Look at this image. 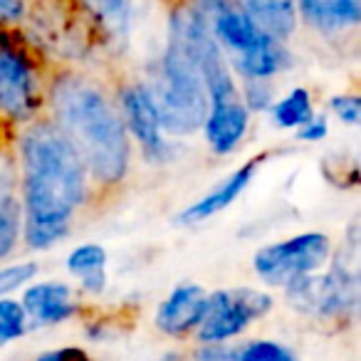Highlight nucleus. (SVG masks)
Returning a JSON list of instances; mask_svg holds the SVG:
<instances>
[{
    "mask_svg": "<svg viewBox=\"0 0 361 361\" xmlns=\"http://www.w3.org/2000/svg\"><path fill=\"white\" fill-rule=\"evenodd\" d=\"M23 198V243L47 250L70 235L92 196L90 176L55 121L42 111L16 136Z\"/></svg>",
    "mask_w": 361,
    "mask_h": 361,
    "instance_id": "f257e3e1",
    "label": "nucleus"
},
{
    "mask_svg": "<svg viewBox=\"0 0 361 361\" xmlns=\"http://www.w3.org/2000/svg\"><path fill=\"white\" fill-rule=\"evenodd\" d=\"M329 109L344 124L356 126L361 121V97L359 94H336L329 99Z\"/></svg>",
    "mask_w": 361,
    "mask_h": 361,
    "instance_id": "b1692460",
    "label": "nucleus"
},
{
    "mask_svg": "<svg viewBox=\"0 0 361 361\" xmlns=\"http://www.w3.org/2000/svg\"><path fill=\"white\" fill-rule=\"evenodd\" d=\"M27 18V0H0V27H18Z\"/></svg>",
    "mask_w": 361,
    "mask_h": 361,
    "instance_id": "bb28decb",
    "label": "nucleus"
},
{
    "mask_svg": "<svg viewBox=\"0 0 361 361\" xmlns=\"http://www.w3.org/2000/svg\"><path fill=\"white\" fill-rule=\"evenodd\" d=\"M267 156H270V151H262V154H255L252 159H247L245 164L238 166L226 180H221L213 191H208L206 196H201L188 208H183V211L176 216V221H178L180 226H198V223L208 221V218L218 216V213H223L226 208H231L233 203L245 193V188L252 183L257 169L265 164Z\"/></svg>",
    "mask_w": 361,
    "mask_h": 361,
    "instance_id": "9b49d317",
    "label": "nucleus"
},
{
    "mask_svg": "<svg viewBox=\"0 0 361 361\" xmlns=\"http://www.w3.org/2000/svg\"><path fill=\"white\" fill-rule=\"evenodd\" d=\"M27 329H30V324H27L20 302L11 300V297H0V349L23 339Z\"/></svg>",
    "mask_w": 361,
    "mask_h": 361,
    "instance_id": "aec40b11",
    "label": "nucleus"
},
{
    "mask_svg": "<svg viewBox=\"0 0 361 361\" xmlns=\"http://www.w3.org/2000/svg\"><path fill=\"white\" fill-rule=\"evenodd\" d=\"M235 80H275L277 75L287 72L292 67V55L287 50V42H280L275 37L262 40L255 50L245 52L228 60Z\"/></svg>",
    "mask_w": 361,
    "mask_h": 361,
    "instance_id": "dca6fc26",
    "label": "nucleus"
},
{
    "mask_svg": "<svg viewBox=\"0 0 361 361\" xmlns=\"http://www.w3.org/2000/svg\"><path fill=\"white\" fill-rule=\"evenodd\" d=\"M326 134H329V121H326L324 114H314L307 124L297 129V139L307 141V144H319V141L326 139Z\"/></svg>",
    "mask_w": 361,
    "mask_h": 361,
    "instance_id": "cd10ccee",
    "label": "nucleus"
},
{
    "mask_svg": "<svg viewBox=\"0 0 361 361\" xmlns=\"http://www.w3.org/2000/svg\"><path fill=\"white\" fill-rule=\"evenodd\" d=\"M272 312V297L255 287H231L208 292L206 310L193 339L198 344H226L245 334L252 322Z\"/></svg>",
    "mask_w": 361,
    "mask_h": 361,
    "instance_id": "423d86ee",
    "label": "nucleus"
},
{
    "mask_svg": "<svg viewBox=\"0 0 361 361\" xmlns=\"http://www.w3.org/2000/svg\"><path fill=\"white\" fill-rule=\"evenodd\" d=\"M208 292L196 282H180L166 295V300L156 307L154 326L166 336L183 339L198 329L206 310Z\"/></svg>",
    "mask_w": 361,
    "mask_h": 361,
    "instance_id": "f8f14e48",
    "label": "nucleus"
},
{
    "mask_svg": "<svg viewBox=\"0 0 361 361\" xmlns=\"http://www.w3.org/2000/svg\"><path fill=\"white\" fill-rule=\"evenodd\" d=\"M240 99L245 109L250 111H265L275 102V90H272V80H243L240 85Z\"/></svg>",
    "mask_w": 361,
    "mask_h": 361,
    "instance_id": "4be33fe9",
    "label": "nucleus"
},
{
    "mask_svg": "<svg viewBox=\"0 0 361 361\" xmlns=\"http://www.w3.org/2000/svg\"><path fill=\"white\" fill-rule=\"evenodd\" d=\"M285 300L305 319L351 322L359 305V272H356V240L339 252L326 272H312L287 282Z\"/></svg>",
    "mask_w": 361,
    "mask_h": 361,
    "instance_id": "39448f33",
    "label": "nucleus"
},
{
    "mask_svg": "<svg viewBox=\"0 0 361 361\" xmlns=\"http://www.w3.org/2000/svg\"><path fill=\"white\" fill-rule=\"evenodd\" d=\"M295 8L307 27L331 40L356 32L361 23V0H295Z\"/></svg>",
    "mask_w": 361,
    "mask_h": 361,
    "instance_id": "ddd939ff",
    "label": "nucleus"
},
{
    "mask_svg": "<svg viewBox=\"0 0 361 361\" xmlns=\"http://www.w3.org/2000/svg\"><path fill=\"white\" fill-rule=\"evenodd\" d=\"M20 307L27 317L30 329H42V326H57L70 322L80 312L77 295L67 282L60 280H42L32 282L25 287L20 300Z\"/></svg>",
    "mask_w": 361,
    "mask_h": 361,
    "instance_id": "9d476101",
    "label": "nucleus"
},
{
    "mask_svg": "<svg viewBox=\"0 0 361 361\" xmlns=\"http://www.w3.org/2000/svg\"><path fill=\"white\" fill-rule=\"evenodd\" d=\"M196 361H235L238 359V344H198V349L193 351Z\"/></svg>",
    "mask_w": 361,
    "mask_h": 361,
    "instance_id": "393cba45",
    "label": "nucleus"
},
{
    "mask_svg": "<svg viewBox=\"0 0 361 361\" xmlns=\"http://www.w3.org/2000/svg\"><path fill=\"white\" fill-rule=\"evenodd\" d=\"M161 119V129L169 136H193L203 129L208 114V92L196 62L169 32L166 47L151 65L144 82Z\"/></svg>",
    "mask_w": 361,
    "mask_h": 361,
    "instance_id": "7ed1b4c3",
    "label": "nucleus"
},
{
    "mask_svg": "<svg viewBox=\"0 0 361 361\" xmlns=\"http://www.w3.org/2000/svg\"><path fill=\"white\" fill-rule=\"evenodd\" d=\"M235 361H300L290 346L272 339H250L238 344Z\"/></svg>",
    "mask_w": 361,
    "mask_h": 361,
    "instance_id": "412c9836",
    "label": "nucleus"
},
{
    "mask_svg": "<svg viewBox=\"0 0 361 361\" xmlns=\"http://www.w3.org/2000/svg\"><path fill=\"white\" fill-rule=\"evenodd\" d=\"M250 20L280 42H287L297 30V8L295 0H238Z\"/></svg>",
    "mask_w": 361,
    "mask_h": 361,
    "instance_id": "f3484780",
    "label": "nucleus"
},
{
    "mask_svg": "<svg viewBox=\"0 0 361 361\" xmlns=\"http://www.w3.org/2000/svg\"><path fill=\"white\" fill-rule=\"evenodd\" d=\"M247 129H250V111L245 109L243 99L208 106L206 121H203V134H206V141L213 154H233L243 144Z\"/></svg>",
    "mask_w": 361,
    "mask_h": 361,
    "instance_id": "4468645a",
    "label": "nucleus"
},
{
    "mask_svg": "<svg viewBox=\"0 0 361 361\" xmlns=\"http://www.w3.org/2000/svg\"><path fill=\"white\" fill-rule=\"evenodd\" d=\"M23 243V198L16 144L0 139V260Z\"/></svg>",
    "mask_w": 361,
    "mask_h": 361,
    "instance_id": "1a4fd4ad",
    "label": "nucleus"
},
{
    "mask_svg": "<svg viewBox=\"0 0 361 361\" xmlns=\"http://www.w3.org/2000/svg\"><path fill=\"white\" fill-rule=\"evenodd\" d=\"M50 72L18 27H0V121L23 126L45 111Z\"/></svg>",
    "mask_w": 361,
    "mask_h": 361,
    "instance_id": "20e7f679",
    "label": "nucleus"
},
{
    "mask_svg": "<svg viewBox=\"0 0 361 361\" xmlns=\"http://www.w3.org/2000/svg\"><path fill=\"white\" fill-rule=\"evenodd\" d=\"M106 262L109 255L104 247L97 243H85L67 255V272L80 282L87 295L99 297L106 290Z\"/></svg>",
    "mask_w": 361,
    "mask_h": 361,
    "instance_id": "a211bd4d",
    "label": "nucleus"
},
{
    "mask_svg": "<svg viewBox=\"0 0 361 361\" xmlns=\"http://www.w3.org/2000/svg\"><path fill=\"white\" fill-rule=\"evenodd\" d=\"M334 255L326 233H300L280 243L262 245L252 255V270L265 285L285 287L302 275L319 272Z\"/></svg>",
    "mask_w": 361,
    "mask_h": 361,
    "instance_id": "0eeeda50",
    "label": "nucleus"
},
{
    "mask_svg": "<svg viewBox=\"0 0 361 361\" xmlns=\"http://www.w3.org/2000/svg\"><path fill=\"white\" fill-rule=\"evenodd\" d=\"M267 111H270L272 124H275L277 129H295V131L317 114L314 99H312V92L307 90V87H295V90H290L285 97L272 102V106Z\"/></svg>",
    "mask_w": 361,
    "mask_h": 361,
    "instance_id": "6ab92c4d",
    "label": "nucleus"
},
{
    "mask_svg": "<svg viewBox=\"0 0 361 361\" xmlns=\"http://www.w3.org/2000/svg\"><path fill=\"white\" fill-rule=\"evenodd\" d=\"M37 262L25 260V262H16V265L0 267V297L13 295L16 290L25 287L30 280H35L37 275Z\"/></svg>",
    "mask_w": 361,
    "mask_h": 361,
    "instance_id": "5701e85b",
    "label": "nucleus"
},
{
    "mask_svg": "<svg viewBox=\"0 0 361 361\" xmlns=\"http://www.w3.org/2000/svg\"><path fill=\"white\" fill-rule=\"evenodd\" d=\"M35 361H94L85 346H57V349L40 351Z\"/></svg>",
    "mask_w": 361,
    "mask_h": 361,
    "instance_id": "a878e982",
    "label": "nucleus"
},
{
    "mask_svg": "<svg viewBox=\"0 0 361 361\" xmlns=\"http://www.w3.org/2000/svg\"><path fill=\"white\" fill-rule=\"evenodd\" d=\"M45 114L82 159L97 198L124 186L131 169V136L114 92L87 72L57 67L47 80Z\"/></svg>",
    "mask_w": 361,
    "mask_h": 361,
    "instance_id": "f03ea898",
    "label": "nucleus"
},
{
    "mask_svg": "<svg viewBox=\"0 0 361 361\" xmlns=\"http://www.w3.org/2000/svg\"><path fill=\"white\" fill-rule=\"evenodd\" d=\"M102 37L126 42L134 25L136 0H72Z\"/></svg>",
    "mask_w": 361,
    "mask_h": 361,
    "instance_id": "2eb2a0df",
    "label": "nucleus"
},
{
    "mask_svg": "<svg viewBox=\"0 0 361 361\" xmlns=\"http://www.w3.org/2000/svg\"><path fill=\"white\" fill-rule=\"evenodd\" d=\"M114 99L119 104L121 119H124L129 136H134L136 144L141 146V154L154 164H164L169 159L171 141H166L159 111H156V104L151 99L149 90H146L144 80L119 82L114 90Z\"/></svg>",
    "mask_w": 361,
    "mask_h": 361,
    "instance_id": "6e6552de",
    "label": "nucleus"
}]
</instances>
